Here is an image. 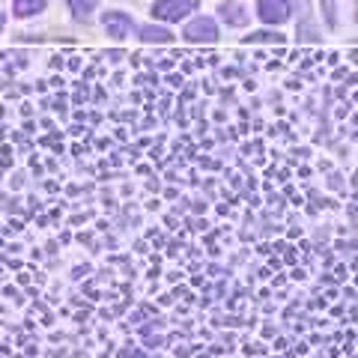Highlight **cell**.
<instances>
[{
  "label": "cell",
  "instance_id": "1",
  "mask_svg": "<svg viewBox=\"0 0 358 358\" xmlns=\"http://www.w3.org/2000/svg\"><path fill=\"white\" fill-rule=\"evenodd\" d=\"M200 0H155L152 3V18L155 21H164V24H176V21L188 18L192 13H197Z\"/></svg>",
  "mask_w": 358,
  "mask_h": 358
},
{
  "label": "cell",
  "instance_id": "2",
  "mask_svg": "<svg viewBox=\"0 0 358 358\" xmlns=\"http://www.w3.org/2000/svg\"><path fill=\"white\" fill-rule=\"evenodd\" d=\"M182 39L192 45H212V42H218V24L209 15H197L185 24Z\"/></svg>",
  "mask_w": 358,
  "mask_h": 358
},
{
  "label": "cell",
  "instance_id": "3",
  "mask_svg": "<svg viewBox=\"0 0 358 358\" xmlns=\"http://www.w3.org/2000/svg\"><path fill=\"white\" fill-rule=\"evenodd\" d=\"M102 27L110 39H126L134 33V21L129 13H120V9H108L102 15Z\"/></svg>",
  "mask_w": 358,
  "mask_h": 358
},
{
  "label": "cell",
  "instance_id": "4",
  "mask_svg": "<svg viewBox=\"0 0 358 358\" xmlns=\"http://www.w3.org/2000/svg\"><path fill=\"white\" fill-rule=\"evenodd\" d=\"M257 18L268 27L284 24V21L289 18V3L287 0H260V3H257Z\"/></svg>",
  "mask_w": 358,
  "mask_h": 358
},
{
  "label": "cell",
  "instance_id": "5",
  "mask_svg": "<svg viewBox=\"0 0 358 358\" xmlns=\"http://www.w3.org/2000/svg\"><path fill=\"white\" fill-rule=\"evenodd\" d=\"M218 13H221V21L224 24H230V27H245L248 24V9H245L242 3H233V0H227V3H221L218 6Z\"/></svg>",
  "mask_w": 358,
  "mask_h": 358
},
{
  "label": "cell",
  "instance_id": "6",
  "mask_svg": "<svg viewBox=\"0 0 358 358\" xmlns=\"http://www.w3.org/2000/svg\"><path fill=\"white\" fill-rule=\"evenodd\" d=\"M176 36L167 27H159V24H147V27H141V42H147V45H171Z\"/></svg>",
  "mask_w": 358,
  "mask_h": 358
},
{
  "label": "cell",
  "instance_id": "7",
  "mask_svg": "<svg viewBox=\"0 0 358 358\" xmlns=\"http://www.w3.org/2000/svg\"><path fill=\"white\" fill-rule=\"evenodd\" d=\"M45 6H48V0H13V15L30 18V15H39Z\"/></svg>",
  "mask_w": 358,
  "mask_h": 358
},
{
  "label": "cell",
  "instance_id": "8",
  "mask_svg": "<svg viewBox=\"0 0 358 358\" xmlns=\"http://www.w3.org/2000/svg\"><path fill=\"white\" fill-rule=\"evenodd\" d=\"M66 3H69L75 21H87L90 15L96 13V3H99V0H66Z\"/></svg>",
  "mask_w": 358,
  "mask_h": 358
},
{
  "label": "cell",
  "instance_id": "9",
  "mask_svg": "<svg viewBox=\"0 0 358 358\" xmlns=\"http://www.w3.org/2000/svg\"><path fill=\"white\" fill-rule=\"evenodd\" d=\"M245 42H248V45H275V42L281 45L284 36H281V33H266V30H260V33H251Z\"/></svg>",
  "mask_w": 358,
  "mask_h": 358
},
{
  "label": "cell",
  "instance_id": "10",
  "mask_svg": "<svg viewBox=\"0 0 358 358\" xmlns=\"http://www.w3.org/2000/svg\"><path fill=\"white\" fill-rule=\"evenodd\" d=\"M322 6H326V24H329V27H338V15H334V0H322Z\"/></svg>",
  "mask_w": 358,
  "mask_h": 358
},
{
  "label": "cell",
  "instance_id": "11",
  "mask_svg": "<svg viewBox=\"0 0 358 358\" xmlns=\"http://www.w3.org/2000/svg\"><path fill=\"white\" fill-rule=\"evenodd\" d=\"M3 27H6V15H3V13H0V30H3Z\"/></svg>",
  "mask_w": 358,
  "mask_h": 358
},
{
  "label": "cell",
  "instance_id": "12",
  "mask_svg": "<svg viewBox=\"0 0 358 358\" xmlns=\"http://www.w3.org/2000/svg\"><path fill=\"white\" fill-rule=\"evenodd\" d=\"M355 21H358V15H355Z\"/></svg>",
  "mask_w": 358,
  "mask_h": 358
}]
</instances>
